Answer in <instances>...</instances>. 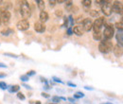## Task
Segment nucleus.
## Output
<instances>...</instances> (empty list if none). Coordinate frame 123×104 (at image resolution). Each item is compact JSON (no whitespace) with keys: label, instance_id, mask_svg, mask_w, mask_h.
<instances>
[{"label":"nucleus","instance_id":"nucleus-1","mask_svg":"<svg viewBox=\"0 0 123 104\" xmlns=\"http://www.w3.org/2000/svg\"><path fill=\"white\" fill-rule=\"evenodd\" d=\"M115 35V29L114 26L110 23H105L104 24V30L102 32V40H107L110 41Z\"/></svg>","mask_w":123,"mask_h":104},{"label":"nucleus","instance_id":"nucleus-2","mask_svg":"<svg viewBox=\"0 0 123 104\" xmlns=\"http://www.w3.org/2000/svg\"><path fill=\"white\" fill-rule=\"evenodd\" d=\"M20 13L22 15V17L26 20L31 18L32 12H31L30 4L27 1H22L21 2V4H20Z\"/></svg>","mask_w":123,"mask_h":104},{"label":"nucleus","instance_id":"nucleus-3","mask_svg":"<svg viewBox=\"0 0 123 104\" xmlns=\"http://www.w3.org/2000/svg\"><path fill=\"white\" fill-rule=\"evenodd\" d=\"M105 23H106V18H105V17H98V18L93 22L92 30H94V32H98V31H100Z\"/></svg>","mask_w":123,"mask_h":104},{"label":"nucleus","instance_id":"nucleus-4","mask_svg":"<svg viewBox=\"0 0 123 104\" xmlns=\"http://www.w3.org/2000/svg\"><path fill=\"white\" fill-rule=\"evenodd\" d=\"M11 17H12V14L7 9H1V11H0V19H1V22L3 24H8L10 22V20H11Z\"/></svg>","mask_w":123,"mask_h":104},{"label":"nucleus","instance_id":"nucleus-5","mask_svg":"<svg viewBox=\"0 0 123 104\" xmlns=\"http://www.w3.org/2000/svg\"><path fill=\"white\" fill-rule=\"evenodd\" d=\"M16 28L17 30H20V31H26L30 29V22L29 20H26V19H22L20 21L17 22L16 24Z\"/></svg>","mask_w":123,"mask_h":104},{"label":"nucleus","instance_id":"nucleus-6","mask_svg":"<svg viewBox=\"0 0 123 104\" xmlns=\"http://www.w3.org/2000/svg\"><path fill=\"white\" fill-rule=\"evenodd\" d=\"M92 28H93V22L91 21V19H89V18L83 19V21H82V29L84 30V32L85 31H87V32L91 31Z\"/></svg>","mask_w":123,"mask_h":104},{"label":"nucleus","instance_id":"nucleus-7","mask_svg":"<svg viewBox=\"0 0 123 104\" xmlns=\"http://www.w3.org/2000/svg\"><path fill=\"white\" fill-rule=\"evenodd\" d=\"M109 3L110 2L105 1L104 5L101 6V12L105 16H110V15L112 14V8H111V5Z\"/></svg>","mask_w":123,"mask_h":104},{"label":"nucleus","instance_id":"nucleus-8","mask_svg":"<svg viewBox=\"0 0 123 104\" xmlns=\"http://www.w3.org/2000/svg\"><path fill=\"white\" fill-rule=\"evenodd\" d=\"M46 25L44 24V23H42V22H36L35 24H34V30L36 31V32H38V33H44L45 31H46Z\"/></svg>","mask_w":123,"mask_h":104},{"label":"nucleus","instance_id":"nucleus-9","mask_svg":"<svg viewBox=\"0 0 123 104\" xmlns=\"http://www.w3.org/2000/svg\"><path fill=\"white\" fill-rule=\"evenodd\" d=\"M111 8H112V12H115L117 14L122 15V6L118 2H115L111 6Z\"/></svg>","mask_w":123,"mask_h":104},{"label":"nucleus","instance_id":"nucleus-10","mask_svg":"<svg viewBox=\"0 0 123 104\" xmlns=\"http://www.w3.org/2000/svg\"><path fill=\"white\" fill-rule=\"evenodd\" d=\"M113 52H114V54H115V56L116 57H122V54H123V50H122V46H120V45H114V47H113Z\"/></svg>","mask_w":123,"mask_h":104},{"label":"nucleus","instance_id":"nucleus-11","mask_svg":"<svg viewBox=\"0 0 123 104\" xmlns=\"http://www.w3.org/2000/svg\"><path fill=\"white\" fill-rule=\"evenodd\" d=\"M72 31H73V34H75L77 36H82L84 34V30L82 29V27H80V26H76V27L72 28Z\"/></svg>","mask_w":123,"mask_h":104},{"label":"nucleus","instance_id":"nucleus-12","mask_svg":"<svg viewBox=\"0 0 123 104\" xmlns=\"http://www.w3.org/2000/svg\"><path fill=\"white\" fill-rule=\"evenodd\" d=\"M39 19H40V22L42 23H46V21L48 20V13L46 12V11H43V12H40V14H39Z\"/></svg>","mask_w":123,"mask_h":104},{"label":"nucleus","instance_id":"nucleus-13","mask_svg":"<svg viewBox=\"0 0 123 104\" xmlns=\"http://www.w3.org/2000/svg\"><path fill=\"white\" fill-rule=\"evenodd\" d=\"M98 50H99V52H101L102 54H107V53L110 52L109 49L106 47V45H104L102 42H100L99 45H98Z\"/></svg>","mask_w":123,"mask_h":104},{"label":"nucleus","instance_id":"nucleus-14","mask_svg":"<svg viewBox=\"0 0 123 104\" xmlns=\"http://www.w3.org/2000/svg\"><path fill=\"white\" fill-rule=\"evenodd\" d=\"M116 38H117V45L122 46V42H123L122 31H118V32L116 34Z\"/></svg>","mask_w":123,"mask_h":104},{"label":"nucleus","instance_id":"nucleus-15","mask_svg":"<svg viewBox=\"0 0 123 104\" xmlns=\"http://www.w3.org/2000/svg\"><path fill=\"white\" fill-rule=\"evenodd\" d=\"M93 39L96 41H101L102 40V32L101 31L94 32L93 33Z\"/></svg>","mask_w":123,"mask_h":104},{"label":"nucleus","instance_id":"nucleus-16","mask_svg":"<svg viewBox=\"0 0 123 104\" xmlns=\"http://www.w3.org/2000/svg\"><path fill=\"white\" fill-rule=\"evenodd\" d=\"M36 4H37V6H38V8H39V10L41 12L45 11L46 5H45V1L44 0H36Z\"/></svg>","mask_w":123,"mask_h":104},{"label":"nucleus","instance_id":"nucleus-17","mask_svg":"<svg viewBox=\"0 0 123 104\" xmlns=\"http://www.w3.org/2000/svg\"><path fill=\"white\" fill-rule=\"evenodd\" d=\"M101 42H102L104 45H106V47H107L108 49H109V51H110V52L113 50L114 45H113V43H112L111 41H107V40H101Z\"/></svg>","mask_w":123,"mask_h":104},{"label":"nucleus","instance_id":"nucleus-18","mask_svg":"<svg viewBox=\"0 0 123 104\" xmlns=\"http://www.w3.org/2000/svg\"><path fill=\"white\" fill-rule=\"evenodd\" d=\"M8 90H9L10 93H17V92H19V90H20V85H18V84L12 85V86H11V87H8Z\"/></svg>","mask_w":123,"mask_h":104},{"label":"nucleus","instance_id":"nucleus-19","mask_svg":"<svg viewBox=\"0 0 123 104\" xmlns=\"http://www.w3.org/2000/svg\"><path fill=\"white\" fill-rule=\"evenodd\" d=\"M12 33H13V30H11V29H9V28L4 29V30H1V34H2L3 36H10V35L12 34Z\"/></svg>","mask_w":123,"mask_h":104},{"label":"nucleus","instance_id":"nucleus-20","mask_svg":"<svg viewBox=\"0 0 123 104\" xmlns=\"http://www.w3.org/2000/svg\"><path fill=\"white\" fill-rule=\"evenodd\" d=\"M84 93H82V92H80V91H78L76 92L75 94H74V97H73V98H75V99H79V98H84Z\"/></svg>","mask_w":123,"mask_h":104},{"label":"nucleus","instance_id":"nucleus-21","mask_svg":"<svg viewBox=\"0 0 123 104\" xmlns=\"http://www.w3.org/2000/svg\"><path fill=\"white\" fill-rule=\"evenodd\" d=\"M115 28L118 30V31H122V30H123L122 21H120V22H117V23L114 25V29H115Z\"/></svg>","mask_w":123,"mask_h":104},{"label":"nucleus","instance_id":"nucleus-22","mask_svg":"<svg viewBox=\"0 0 123 104\" xmlns=\"http://www.w3.org/2000/svg\"><path fill=\"white\" fill-rule=\"evenodd\" d=\"M81 4L84 8H90L91 4H92V1L91 0H82L81 1Z\"/></svg>","mask_w":123,"mask_h":104},{"label":"nucleus","instance_id":"nucleus-23","mask_svg":"<svg viewBox=\"0 0 123 104\" xmlns=\"http://www.w3.org/2000/svg\"><path fill=\"white\" fill-rule=\"evenodd\" d=\"M89 13H90V16L91 17H98V11H96V10H91V11H89Z\"/></svg>","mask_w":123,"mask_h":104},{"label":"nucleus","instance_id":"nucleus-24","mask_svg":"<svg viewBox=\"0 0 123 104\" xmlns=\"http://www.w3.org/2000/svg\"><path fill=\"white\" fill-rule=\"evenodd\" d=\"M20 80L25 83V82H27V81L30 80V77H28L27 75H21L20 76Z\"/></svg>","mask_w":123,"mask_h":104},{"label":"nucleus","instance_id":"nucleus-25","mask_svg":"<svg viewBox=\"0 0 123 104\" xmlns=\"http://www.w3.org/2000/svg\"><path fill=\"white\" fill-rule=\"evenodd\" d=\"M51 100H52V102H53V103H55V104H58L60 101H61L60 97H57V96L52 97V98H51Z\"/></svg>","mask_w":123,"mask_h":104},{"label":"nucleus","instance_id":"nucleus-26","mask_svg":"<svg viewBox=\"0 0 123 104\" xmlns=\"http://www.w3.org/2000/svg\"><path fill=\"white\" fill-rule=\"evenodd\" d=\"M4 56H8V57H11V58H14V59H18V55L13 54V53H10V52H7V53H4Z\"/></svg>","mask_w":123,"mask_h":104},{"label":"nucleus","instance_id":"nucleus-27","mask_svg":"<svg viewBox=\"0 0 123 104\" xmlns=\"http://www.w3.org/2000/svg\"><path fill=\"white\" fill-rule=\"evenodd\" d=\"M17 98H19V99H21V100H25L26 99V97H25V95L22 93V92H17Z\"/></svg>","mask_w":123,"mask_h":104},{"label":"nucleus","instance_id":"nucleus-28","mask_svg":"<svg viewBox=\"0 0 123 104\" xmlns=\"http://www.w3.org/2000/svg\"><path fill=\"white\" fill-rule=\"evenodd\" d=\"M73 7V2L72 1H65V8L67 10H70Z\"/></svg>","mask_w":123,"mask_h":104},{"label":"nucleus","instance_id":"nucleus-29","mask_svg":"<svg viewBox=\"0 0 123 104\" xmlns=\"http://www.w3.org/2000/svg\"><path fill=\"white\" fill-rule=\"evenodd\" d=\"M0 89L7 90L8 89V84L5 81H0Z\"/></svg>","mask_w":123,"mask_h":104},{"label":"nucleus","instance_id":"nucleus-30","mask_svg":"<svg viewBox=\"0 0 123 104\" xmlns=\"http://www.w3.org/2000/svg\"><path fill=\"white\" fill-rule=\"evenodd\" d=\"M52 80L55 81V82H58V83H63V81L60 78H58V77H56V76H53L52 77Z\"/></svg>","mask_w":123,"mask_h":104},{"label":"nucleus","instance_id":"nucleus-31","mask_svg":"<svg viewBox=\"0 0 123 104\" xmlns=\"http://www.w3.org/2000/svg\"><path fill=\"white\" fill-rule=\"evenodd\" d=\"M26 75H27L28 77H32V76L36 75V71H34V70H30V71L27 72V74Z\"/></svg>","mask_w":123,"mask_h":104},{"label":"nucleus","instance_id":"nucleus-32","mask_svg":"<svg viewBox=\"0 0 123 104\" xmlns=\"http://www.w3.org/2000/svg\"><path fill=\"white\" fill-rule=\"evenodd\" d=\"M62 27H64V28L68 27V18L67 17H63V25H62Z\"/></svg>","mask_w":123,"mask_h":104},{"label":"nucleus","instance_id":"nucleus-33","mask_svg":"<svg viewBox=\"0 0 123 104\" xmlns=\"http://www.w3.org/2000/svg\"><path fill=\"white\" fill-rule=\"evenodd\" d=\"M66 33H67V35H69V36L73 35V31H72V27H68V28H67V30H66Z\"/></svg>","mask_w":123,"mask_h":104},{"label":"nucleus","instance_id":"nucleus-34","mask_svg":"<svg viewBox=\"0 0 123 104\" xmlns=\"http://www.w3.org/2000/svg\"><path fill=\"white\" fill-rule=\"evenodd\" d=\"M56 1L55 0H50L49 1V6H50V8H54L55 6H56Z\"/></svg>","mask_w":123,"mask_h":104},{"label":"nucleus","instance_id":"nucleus-35","mask_svg":"<svg viewBox=\"0 0 123 104\" xmlns=\"http://www.w3.org/2000/svg\"><path fill=\"white\" fill-rule=\"evenodd\" d=\"M55 14H56V16H58V17H61V16H62V10H57L55 12Z\"/></svg>","mask_w":123,"mask_h":104},{"label":"nucleus","instance_id":"nucleus-36","mask_svg":"<svg viewBox=\"0 0 123 104\" xmlns=\"http://www.w3.org/2000/svg\"><path fill=\"white\" fill-rule=\"evenodd\" d=\"M41 96H42L43 98H50V96H49L47 93H45V92H43V93L41 94Z\"/></svg>","mask_w":123,"mask_h":104},{"label":"nucleus","instance_id":"nucleus-37","mask_svg":"<svg viewBox=\"0 0 123 104\" xmlns=\"http://www.w3.org/2000/svg\"><path fill=\"white\" fill-rule=\"evenodd\" d=\"M66 84H67L68 86H71V87H74V88H75V87H77V85H76L75 83L71 82V81H67V82H66Z\"/></svg>","mask_w":123,"mask_h":104},{"label":"nucleus","instance_id":"nucleus-38","mask_svg":"<svg viewBox=\"0 0 123 104\" xmlns=\"http://www.w3.org/2000/svg\"><path fill=\"white\" fill-rule=\"evenodd\" d=\"M40 79H41V81H42V82H44L45 84H47V83H48V81H47V80H46V78H43V77H41Z\"/></svg>","mask_w":123,"mask_h":104},{"label":"nucleus","instance_id":"nucleus-39","mask_svg":"<svg viewBox=\"0 0 123 104\" xmlns=\"http://www.w3.org/2000/svg\"><path fill=\"white\" fill-rule=\"evenodd\" d=\"M22 86H23V87H25L26 89H29V90H31V89H32V88H31V86L28 85V84H26V83H23V84H22Z\"/></svg>","mask_w":123,"mask_h":104},{"label":"nucleus","instance_id":"nucleus-40","mask_svg":"<svg viewBox=\"0 0 123 104\" xmlns=\"http://www.w3.org/2000/svg\"><path fill=\"white\" fill-rule=\"evenodd\" d=\"M82 21H83L82 16H79V17H78V20H76V22H78V23H80V22H81V23H82Z\"/></svg>","mask_w":123,"mask_h":104},{"label":"nucleus","instance_id":"nucleus-41","mask_svg":"<svg viewBox=\"0 0 123 104\" xmlns=\"http://www.w3.org/2000/svg\"><path fill=\"white\" fill-rule=\"evenodd\" d=\"M68 101H70L71 103H74L75 102V98H66Z\"/></svg>","mask_w":123,"mask_h":104},{"label":"nucleus","instance_id":"nucleus-42","mask_svg":"<svg viewBox=\"0 0 123 104\" xmlns=\"http://www.w3.org/2000/svg\"><path fill=\"white\" fill-rule=\"evenodd\" d=\"M84 89L89 90V91H93V90H94V88H93V87H91V86H84Z\"/></svg>","mask_w":123,"mask_h":104},{"label":"nucleus","instance_id":"nucleus-43","mask_svg":"<svg viewBox=\"0 0 123 104\" xmlns=\"http://www.w3.org/2000/svg\"><path fill=\"white\" fill-rule=\"evenodd\" d=\"M44 89H45V90H49V89H51V87H50V86L48 85V83H47V84H45Z\"/></svg>","mask_w":123,"mask_h":104},{"label":"nucleus","instance_id":"nucleus-44","mask_svg":"<svg viewBox=\"0 0 123 104\" xmlns=\"http://www.w3.org/2000/svg\"><path fill=\"white\" fill-rule=\"evenodd\" d=\"M56 3L57 4H63V3H65V1L64 0H58V1H56Z\"/></svg>","mask_w":123,"mask_h":104},{"label":"nucleus","instance_id":"nucleus-45","mask_svg":"<svg viewBox=\"0 0 123 104\" xmlns=\"http://www.w3.org/2000/svg\"><path fill=\"white\" fill-rule=\"evenodd\" d=\"M0 68H7V65L2 63V62H0Z\"/></svg>","mask_w":123,"mask_h":104},{"label":"nucleus","instance_id":"nucleus-46","mask_svg":"<svg viewBox=\"0 0 123 104\" xmlns=\"http://www.w3.org/2000/svg\"><path fill=\"white\" fill-rule=\"evenodd\" d=\"M6 76H7V75L5 74V73H0V79H3V78H6Z\"/></svg>","mask_w":123,"mask_h":104},{"label":"nucleus","instance_id":"nucleus-47","mask_svg":"<svg viewBox=\"0 0 123 104\" xmlns=\"http://www.w3.org/2000/svg\"><path fill=\"white\" fill-rule=\"evenodd\" d=\"M60 99H61V100H64V101H65V100H66V98H64V97H60Z\"/></svg>","mask_w":123,"mask_h":104},{"label":"nucleus","instance_id":"nucleus-48","mask_svg":"<svg viewBox=\"0 0 123 104\" xmlns=\"http://www.w3.org/2000/svg\"><path fill=\"white\" fill-rule=\"evenodd\" d=\"M35 104H42V102L40 100H37V101H35Z\"/></svg>","mask_w":123,"mask_h":104},{"label":"nucleus","instance_id":"nucleus-49","mask_svg":"<svg viewBox=\"0 0 123 104\" xmlns=\"http://www.w3.org/2000/svg\"><path fill=\"white\" fill-rule=\"evenodd\" d=\"M100 104H113L112 102H101Z\"/></svg>","mask_w":123,"mask_h":104},{"label":"nucleus","instance_id":"nucleus-50","mask_svg":"<svg viewBox=\"0 0 123 104\" xmlns=\"http://www.w3.org/2000/svg\"><path fill=\"white\" fill-rule=\"evenodd\" d=\"M1 24H2V22H1V19H0V25H1Z\"/></svg>","mask_w":123,"mask_h":104},{"label":"nucleus","instance_id":"nucleus-51","mask_svg":"<svg viewBox=\"0 0 123 104\" xmlns=\"http://www.w3.org/2000/svg\"><path fill=\"white\" fill-rule=\"evenodd\" d=\"M50 104H55V103H50Z\"/></svg>","mask_w":123,"mask_h":104},{"label":"nucleus","instance_id":"nucleus-52","mask_svg":"<svg viewBox=\"0 0 123 104\" xmlns=\"http://www.w3.org/2000/svg\"><path fill=\"white\" fill-rule=\"evenodd\" d=\"M72 104H74V103H72Z\"/></svg>","mask_w":123,"mask_h":104}]
</instances>
